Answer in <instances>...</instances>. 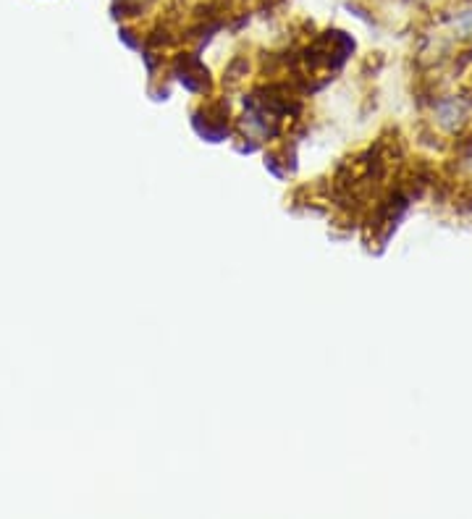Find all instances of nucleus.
I'll return each mask as SVG.
<instances>
[{
  "mask_svg": "<svg viewBox=\"0 0 472 519\" xmlns=\"http://www.w3.org/2000/svg\"><path fill=\"white\" fill-rule=\"evenodd\" d=\"M454 27H459L465 35H472V11H467V14L459 16L457 21H454Z\"/></svg>",
  "mask_w": 472,
  "mask_h": 519,
  "instance_id": "nucleus-1",
  "label": "nucleus"
}]
</instances>
